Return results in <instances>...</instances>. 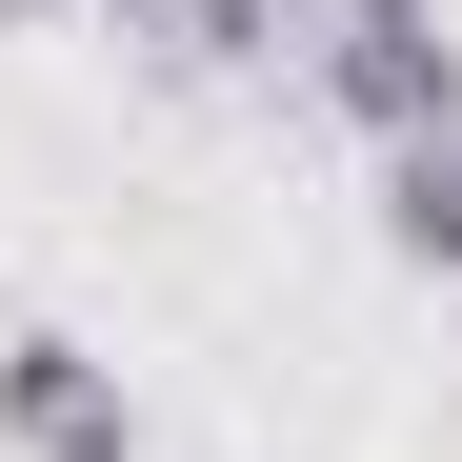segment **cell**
<instances>
[{"instance_id": "1", "label": "cell", "mask_w": 462, "mask_h": 462, "mask_svg": "<svg viewBox=\"0 0 462 462\" xmlns=\"http://www.w3.org/2000/svg\"><path fill=\"white\" fill-rule=\"evenodd\" d=\"M282 41H301V81H322L362 141H462V41H442V0H282Z\"/></svg>"}, {"instance_id": "2", "label": "cell", "mask_w": 462, "mask_h": 462, "mask_svg": "<svg viewBox=\"0 0 462 462\" xmlns=\"http://www.w3.org/2000/svg\"><path fill=\"white\" fill-rule=\"evenodd\" d=\"M0 462H141V382L101 342L21 322V342H0Z\"/></svg>"}, {"instance_id": "3", "label": "cell", "mask_w": 462, "mask_h": 462, "mask_svg": "<svg viewBox=\"0 0 462 462\" xmlns=\"http://www.w3.org/2000/svg\"><path fill=\"white\" fill-rule=\"evenodd\" d=\"M101 21H121L141 60H181V81H242V60L282 41V0H101Z\"/></svg>"}, {"instance_id": "4", "label": "cell", "mask_w": 462, "mask_h": 462, "mask_svg": "<svg viewBox=\"0 0 462 462\" xmlns=\"http://www.w3.org/2000/svg\"><path fill=\"white\" fill-rule=\"evenodd\" d=\"M382 262L462 282V141H382Z\"/></svg>"}, {"instance_id": "5", "label": "cell", "mask_w": 462, "mask_h": 462, "mask_svg": "<svg viewBox=\"0 0 462 462\" xmlns=\"http://www.w3.org/2000/svg\"><path fill=\"white\" fill-rule=\"evenodd\" d=\"M0 21H101V0H0Z\"/></svg>"}]
</instances>
